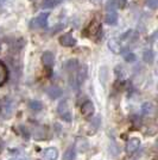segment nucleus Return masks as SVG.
Instances as JSON below:
<instances>
[{
	"mask_svg": "<svg viewBox=\"0 0 158 160\" xmlns=\"http://www.w3.org/2000/svg\"><path fill=\"white\" fill-rule=\"evenodd\" d=\"M59 43L63 47H74L76 44V40L72 37L70 33H66L59 37Z\"/></svg>",
	"mask_w": 158,
	"mask_h": 160,
	"instance_id": "0eeeda50",
	"label": "nucleus"
},
{
	"mask_svg": "<svg viewBox=\"0 0 158 160\" xmlns=\"http://www.w3.org/2000/svg\"><path fill=\"white\" fill-rule=\"evenodd\" d=\"M143 59L146 63H152L153 62V52L151 49H146L144 52V55H143Z\"/></svg>",
	"mask_w": 158,
	"mask_h": 160,
	"instance_id": "412c9836",
	"label": "nucleus"
},
{
	"mask_svg": "<svg viewBox=\"0 0 158 160\" xmlns=\"http://www.w3.org/2000/svg\"><path fill=\"white\" fill-rule=\"evenodd\" d=\"M76 158V151L74 147H69L66 151V153L63 154V160H75Z\"/></svg>",
	"mask_w": 158,
	"mask_h": 160,
	"instance_id": "f3484780",
	"label": "nucleus"
},
{
	"mask_svg": "<svg viewBox=\"0 0 158 160\" xmlns=\"http://www.w3.org/2000/svg\"><path fill=\"white\" fill-rule=\"evenodd\" d=\"M33 138L36 140H44L46 139V135H48V130L45 127H36L33 129Z\"/></svg>",
	"mask_w": 158,
	"mask_h": 160,
	"instance_id": "9d476101",
	"label": "nucleus"
},
{
	"mask_svg": "<svg viewBox=\"0 0 158 160\" xmlns=\"http://www.w3.org/2000/svg\"><path fill=\"white\" fill-rule=\"evenodd\" d=\"M100 29H101V25H100L99 20H93L92 24L88 28V33L91 36H96L100 32Z\"/></svg>",
	"mask_w": 158,
	"mask_h": 160,
	"instance_id": "ddd939ff",
	"label": "nucleus"
},
{
	"mask_svg": "<svg viewBox=\"0 0 158 160\" xmlns=\"http://www.w3.org/2000/svg\"><path fill=\"white\" fill-rule=\"evenodd\" d=\"M118 6H120V7H124L126 5V0H118Z\"/></svg>",
	"mask_w": 158,
	"mask_h": 160,
	"instance_id": "bb28decb",
	"label": "nucleus"
},
{
	"mask_svg": "<svg viewBox=\"0 0 158 160\" xmlns=\"http://www.w3.org/2000/svg\"><path fill=\"white\" fill-rule=\"evenodd\" d=\"M100 123H101V118L100 117H95V118H93L92 122H91V124H89V127H91V132L94 133V132H96L98 130V128L100 127Z\"/></svg>",
	"mask_w": 158,
	"mask_h": 160,
	"instance_id": "4be33fe9",
	"label": "nucleus"
},
{
	"mask_svg": "<svg viewBox=\"0 0 158 160\" xmlns=\"http://www.w3.org/2000/svg\"><path fill=\"white\" fill-rule=\"evenodd\" d=\"M59 4V0H43L42 7L43 8H53Z\"/></svg>",
	"mask_w": 158,
	"mask_h": 160,
	"instance_id": "aec40b11",
	"label": "nucleus"
},
{
	"mask_svg": "<svg viewBox=\"0 0 158 160\" xmlns=\"http://www.w3.org/2000/svg\"><path fill=\"white\" fill-rule=\"evenodd\" d=\"M108 48L115 54L121 53V50H123V46H121L119 38H112V40L108 41Z\"/></svg>",
	"mask_w": 158,
	"mask_h": 160,
	"instance_id": "1a4fd4ad",
	"label": "nucleus"
},
{
	"mask_svg": "<svg viewBox=\"0 0 158 160\" xmlns=\"http://www.w3.org/2000/svg\"><path fill=\"white\" fill-rule=\"evenodd\" d=\"M77 67H79V63H77L76 60H68L66 62V65H64V68H66V71L68 73L75 72L77 69Z\"/></svg>",
	"mask_w": 158,
	"mask_h": 160,
	"instance_id": "dca6fc26",
	"label": "nucleus"
},
{
	"mask_svg": "<svg viewBox=\"0 0 158 160\" xmlns=\"http://www.w3.org/2000/svg\"><path fill=\"white\" fill-rule=\"evenodd\" d=\"M7 68H6V65L5 63H2L1 61H0V86L1 85H4L5 82H6L7 80Z\"/></svg>",
	"mask_w": 158,
	"mask_h": 160,
	"instance_id": "2eb2a0df",
	"label": "nucleus"
},
{
	"mask_svg": "<svg viewBox=\"0 0 158 160\" xmlns=\"http://www.w3.org/2000/svg\"><path fill=\"white\" fill-rule=\"evenodd\" d=\"M86 77H87V67L85 65L77 67V69L75 71V77L70 81V85H72V87L75 91H77L80 88V86L83 84Z\"/></svg>",
	"mask_w": 158,
	"mask_h": 160,
	"instance_id": "f257e3e1",
	"label": "nucleus"
},
{
	"mask_svg": "<svg viewBox=\"0 0 158 160\" xmlns=\"http://www.w3.org/2000/svg\"><path fill=\"white\" fill-rule=\"evenodd\" d=\"M118 7V4H117V0H108L107 4H106V10L108 12H112V11H115V8Z\"/></svg>",
	"mask_w": 158,
	"mask_h": 160,
	"instance_id": "5701e85b",
	"label": "nucleus"
},
{
	"mask_svg": "<svg viewBox=\"0 0 158 160\" xmlns=\"http://www.w3.org/2000/svg\"><path fill=\"white\" fill-rule=\"evenodd\" d=\"M29 107H30L31 111H33V112H40V110L43 109V104L40 103V100H31Z\"/></svg>",
	"mask_w": 158,
	"mask_h": 160,
	"instance_id": "a211bd4d",
	"label": "nucleus"
},
{
	"mask_svg": "<svg viewBox=\"0 0 158 160\" xmlns=\"http://www.w3.org/2000/svg\"><path fill=\"white\" fill-rule=\"evenodd\" d=\"M57 111H58L59 116L66 121V122H72V113H70V110H69L67 100H62V102L59 103L58 108H57Z\"/></svg>",
	"mask_w": 158,
	"mask_h": 160,
	"instance_id": "7ed1b4c3",
	"label": "nucleus"
},
{
	"mask_svg": "<svg viewBox=\"0 0 158 160\" xmlns=\"http://www.w3.org/2000/svg\"><path fill=\"white\" fill-rule=\"evenodd\" d=\"M124 59H125L126 62H134L136 61V55L131 52H128V53H126L124 55Z\"/></svg>",
	"mask_w": 158,
	"mask_h": 160,
	"instance_id": "b1692460",
	"label": "nucleus"
},
{
	"mask_svg": "<svg viewBox=\"0 0 158 160\" xmlns=\"http://www.w3.org/2000/svg\"><path fill=\"white\" fill-rule=\"evenodd\" d=\"M105 22L108 24V25H115L117 22H118V13H117L115 11L108 12L105 17Z\"/></svg>",
	"mask_w": 158,
	"mask_h": 160,
	"instance_id": "4468645a",
	"label": "nucleus"
},
{
	"mask_svg": "<svg viewBox=\"0 0 158 160\" xmlns=\"http://www.w3.org/2000/svg\"><path fill=\"white\" fill-rule=\"evenodd\" d=\"M5 2H6V0H0V6H2Z\"/></svg>",
	"mask_w": 158,
	"mask_h": 160,
	"instance_id": "cd10ccee",
	"label": "nucleus"
},
{
	"mask_svg": "<svg viewBox=\"0 0 158 160\" xmlns=\"http://www.w3.org/2000/svg\"><path fill=\"white\" fill-rule=\"evenodd\" d=\"M139 146H140V141H139V139H137V138H132V139H130V140L127 141V143H126V152H127L128 154L134 153V152L139 148Z\"/></svg>",
	"mask_w": 158,
	"mask_h": 160,
	"instance_id": "423d86ee",
	"label": "nucleus"
},
{
	"mask_svg": "<svg viewBox=\"0 0 158 160\" xmlns=\"http://www.w3.org/2000/svg\"><path fill=\"white\" fill-rule=\"evenodd\" d=\"M57 157H58V151L56 148H53V147H50V148H48L43 152L44 160H56Z\"/></svg>",
	"mask_w": 158,
	"mask_h": 160,
	"instance_id": "f8f14e48",
	"label": "nucleus"
},
{
	"mask_svg": "<svg viewBox=\"0 0 158 160\" xmlns=\"http://www.w3.org/2000/svg\"><path fill=\"white\" fill-rule=\"evenodd\" d=\"M155 111V108L152 105L151 103H145L143 104V107H142V113L145 115V116H150L151 113H153Z\"/></svg>",
	"mask_w": 158,
	"mask_h": 160,
	"instance_id": "6ab92c4d",
	"label": "nucleus"
},
{
	"mask_svg": "<svg viewBox=\"0 0 158 160\" xmlns=\"http://www.w3.org/2000/svg\"><path fill=\"white\" fill-rule=\"evenodd\" d=\"M81 113L85 118H89L92 117L93 113H94V104H93L91 100H87L82 104L81 107Z\"/></svg>",
	"mask_w": 158,
	"mask_h": 160,
	"instance_id": "39448f33",
	"label": "nucleus"
},
{
	"mask_svg": "<svg viewBox=\"0 0 158 160\" xmlns=\"http://www.w3.org/2000/svg\"><path fill=\"white\" fill-rule=\"evenodd\" d=\"M42 62H43V65L48 68H51L53 66V63H55V56H53V54L51 52H46V53L43 54V56H42Z\"/></svg>",
	"mask_w": 158,
	"mask_h": 160,
	"instance_id": "6e6552de",
	"label": "nucleus"
},
{
	"mask_svg": "<svg viewBox=\"0 0 158 160\" xmlns=\"http://www.w3.org/2000/svg\"><path fill=\"white\" fill-rule=\"evenodd\" d=\"M147 6L152 10H156L158 6V1L157 0H147Z\"/></svg>",
	"mask_w": 158,
	"mask_h": 160,
	"instance_id": "393cba45",
	"label": "nucleus"
},
{
	"mask_svg": "<svg viewBox=\"0 0 158 160\" xmlns=\"http://www.w3.org/2000/svg\"><path fill=\"white\" fill-rule=\"evenodd\" d=\"M20 130H21V134H23V136H24V139H29V136H30V134L27 132V129L25 127H21L20 128Z\"/></svg>",
	"mask_w": 158,
	"mask_h": 160,
	"instance_id": "a878e982",
	"label": "nucleus"
},
{
	"mask_svg": "<svg viewBox=\"0 0 158 160\" xmlns=\"http://www.w3.org/2000/svg\"><path fill=\"white\" fill-rule=\"evenodd\" d=\"M46 94L50 97V98H53V99H56V98H59L61 96H62V90L57 86H49L48 88L45 90Z\"/></svg>",
	"mask_w": 158,
	"mask_h": 160,
	"instance_id": "9b49d317",
	"label": "nucleus"
},
{
	"mask_svg": "<svg viewBox=\"0 0 158 160\" xmlns=\"http://www.w3.org/2000/svg\"><path fill=\"white\" fill-rule=\"evenodd\" d=\"M11 160H23V159H19V158H13V159H11Z\"/></svg>",
	"mask_w": 158,
	"mask_h": 160,
	"instance_id": "c85d7f7f",
	"label": "nucleus"
},
{
	"mask_svg": "<svg viewBox=\"0 0 158 160\" xmlns=\"http://www.w3.org/2000/svg\"><path fill=\"white\" fill-rule=\"evenodd\" d=\"M0 111H1V115L4 117H10L12 112H13V103L10 99H5L1 102L0 104Z\"/></svg>",
	"mask_w": 158,
	"mask_h": 160,
	"instance_id": "20e7f679",
	"label": "nucleus"
},
{
	"mask_svg": "<svg viewBox=\"0 0 158 160\" xmlns=\"http://www.w3.org/2000/svg\"><path fill=\"white\" fill-rule=\"evenodd\" d=\"M48 18H49V13L44 12V13H40L38 17L33 18L30 23V28L31 29H40V28H45L48 24Z\"/></svg>",
	"mask_w": 158,
	"mask_h": 160,
	"instance_id": "f03ea898",
	"label": "nucleus"
}]
</instances>
